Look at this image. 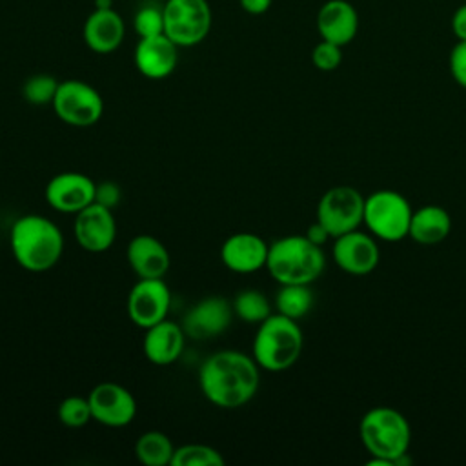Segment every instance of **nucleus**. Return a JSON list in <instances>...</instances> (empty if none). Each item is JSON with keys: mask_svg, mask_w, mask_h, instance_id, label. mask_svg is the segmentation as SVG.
I'll return each instance as SVG.
<instances>
[{"mask_svg": "<svg viewBox=\"0 0 466 466\" xmlns=\"http://www.w3.org/2000/svg\"><path fill=\"white\" fill-rule=\"evenodd\" d=\"M178 46L166 35L138 38L133 62L138 73L149 80L167 78L178 64Z\"/></svg>", "mask_w": 466, "mask_h": 466, "instance_id": "nucleus-16", "label": "nucleus"}, {"mask_svg": "<svg viewBox=\"0 0 466 466\" xmlns=\"http://www.w3.org/2000/svg\"><path fill=\"white\" fill-rule=\"evenodd\" d=\"M198 386L202 395L217 408L235 410L257 395L260 366L242 351L220 350L200 364Z\"/></svg>", "mask_w": 466, "mask_h": 466, "instance_id": "nucleus-1", "label": "nucleus"}, {"mask_svg": "<svg viewBox=\"0 0 466 466\" xmlns=\"http://www.w3.org/2000/svg\"><path fill=\"white\" fill-rule=\"evenodd\" d=\"M309 286L311 284H280L275 295L277 313L293 320L308 315L315 304V295Z\"/></svg>", "mask_w": 466, "mask_h": 466, "instance_id": "nucleus-23", "label": "nucleus"}, {"mask_svg": "<svg viewBox=\"0 0 466 466\" xmlns=\"http://www.w3.org/2000/svg\"><path fill=\"white\" fill-rule=\"evenodd\" d=\"M133 29L138 38L164 35V13L162 7L144 5L133 16Z\"/></svg>", "mask_w": 466, "mask_h": 466, "instance_id": "nucleus-29", "label": "nucleus"}, {"mask_svg": "<svg viewBox=\"0 0 466 466\" xmlns=\"http://www.w3.org/2000/svg\"><path fill=\"white\" fill-rule=\"evenodd\" d=\"M58 420L66 426V428H82L86 426L89 420H93L91 415V406H89V399L87 397H80V395H69L66 397L60 404H58Z\"/></svg>", "mask_w": 466, "mask_h": 466, "instance_id": "nucleus-28", "label": "nucleus"}, {"mask_svg": "<svg viewBox=\"0 0 466 466\" xmlns=\"http://www.w3.org/2000/svg\"><path fill=\"white\" fill-rule=\"evenodd\" d=\"M333 258L342 271L362 277L371 273L379 266L380 249L370 231L364 233L353 229L340 237H335Z\"/></svg>", "mask_w": 466, "mask_h": 466, "instance_id": "nucleus-15", "label": "nucleus"}, {"mask_svg": "<svg viewBox=\"0 0 466 466\" xmlns=\"http://www.w3.org/2000/svg\"><path fill=\"white\" fill-rule=\"evenodd\" d=\"M51 106L64 124L75 127H89L96 124L104 113V100L96 87L76 78L58 84Z\"/></svg>", "mask_w": 466, "mask_h": 466, "instance_id": "nucleus-8", "label": "nucleus"}, {"mask_svg": "<svg viewBox=\"0 0 466 466\" xmlns=\"http://www.w3.org/2000/svg\"><path fill=\"white\" fill-rule=\"evenodd\" d=\"M273 0H238V5L248 15H264L269 11Z\"/></svg>", "mask_w": 466, "mask_h": 466, "instance_id": "nucleus-35", "label": "nucleus"}, {"mask_svg": "<svg viewBox=\"0 0 466 466\" xmlns=\"http://www.w3.org/2000/svg\"><path fill=\"white\" fill-rule=\"evenodd\" d=\"M315 22L320 38L340 47L350 44L359 31V13L348 0H326L319 7Z\"/></svg>", "mask_w": 466, "mask_h": 466, "instance_id": "nucleus-19", "label": "nucleus"}, {"mask_svg": "<svg viewBox=\"0 0 466 466\" xmlns=\"http://www.w3.org/2000/svg\"><path fill=\"white\" fill-rule=\"evenodd\" d=\"M186 346V331L182 324L173 320H160L144 333L142 350L146 359L157 366H169L182 355Z\"/></svg>", "mask_w": 466, "mask_h": 466, "instance_id": "nucleus-21", "label": "nucleus"}, {"mask_svg": "<svg viewBox=\"0 0 466 466\" xmlns=\"http://www.w3.org/2000/svg\"><path fill=\"white\" fill-rule=\"evenodd\" d=\"M164 35L178 47H193L204 42L213 25V11L208 0H166Z\"/></svg>", "mask_w": 466, "mask_h": 466, "instance_id": "nucleus-7", "label": "nucleus"}, {"mask_svg": "<svg viewBox=\"0 0 466 466\" xmlns=\"http://www.w3.org/2000/svg\"><path fill=\"white\" fill-rule=\"evenodd\" d=\"M135 455L144 466H171L175 446L166 433L151 430L137 439Z\"/></svg>", "mask_w": 466, "mask_h": 466, "instance_id": "nucleus-24", "label": "nucleus"}, {"mask_svg": "<svg viewBox=\"0 0 466 466\" xmlns=\"http://www.w3.org/2000/svg\"><path fill=\"white\" fill-rule=\"evenodd\" d=\"M359 437L371 457L384 459L390 466L408 453L411 428L408 419L390 406H377L364 413L359 424Z\"/></svg>", "mask_w": 466, "mask_h": 466, "instance_id": "nucleus-5", "label": "nucleus"}, {"mask_svg": "<svg viewBox=\"0 0 466 466\" xmlns=\"http://www.w3.org/2000/svg\"><path fill=\"white\" fill-rule=\"evenodd\" d=\"M122 200V189L116 182L113 180H104L100 184H96L95 189V202L107 208V209H115Z\"/></svg>", "mask_w": 466, "mask_h": 466, "instance_id": "nucleus-32", "label": "nucleus"}, {"mask_svg": "<svg viewBox=\"0 0 466 466\" xmlns=\"http://www.w3.org/2000/svg\"><path fill=\"white\" fill-rule=\"evenodd\" d=\"M126 36V24L113 9H93L82 27V38L89 51L96 55L115 53Z\"/></svg>", "mask_w": 466, "mask_h": 466, "instance_id": "nucleus-18", "label": "nucleus"}, {"mask_svg": "<svg viewBox=\"0 0 466 466\" xmlns=\"http://www.w3.org/2000/svg\"><path fill=\"white\" fill-rule=\"evenodd\" d=\"M171 308V291L164 279H138L127 295L129 320L147 329L167 319Z\"/></svg>", "mask_w": 466, "mask_h": 466, "instance_id": "nucleus-10", "label": "nucleus"}, {"mask_svg": "<svg viewBox=\"0 0 466 466\" xmlns=\"http://www.w3.org/2000/svg\"><path fill=\"white\" fill-rule=\"evenodd\" d=\"M73 235L76 244L87 253L107 251L116 238L113 209H107L96 202L89 204L75 215Z\"/></svg>", "mask_w": 466, "mask_h": 466, "instance_id": "nucleus-13", "label": "nucleus"}, {"mask_svg": "<svg viewBox=\"0 0 466 466\" xmlns=\"http://www.w3.org/2000/svg\"><path fill=\"white\" fill-rule=\"evenodd\" d=\"M451 231V217L450 213L435 204L422 206L411 215L410 233L415 242L422 246H433L442 242Z\"/></svg>", "mask_w": 466, "mask_h": 466, "instance_id": "nucleus-22", "label": "nucleus"}, {"mask_svg": "<svg viewBox=\"0 0 466 466\" xmlns=\"http://www.w3.org/2000/svg\"><path fill=\"white\" fill-rule=\"evenodd\" d=\"M364 197L353 186L329 187L317 204V220L331 238L359 229L364 222Z\"/></svg>", "mask_w": 466, "mask_h": 466, "instance_id": "nucleus-9", "label": "nucleus"}, {"mask_svg": "<svg viewBox=\"0 0 466 466\" xmlns=\"http://www.w3.org/2000/svg\"><path fill=\"white\" fill-rule=\"evenodd\" d=\"M450 73L453 80L466 89V40H457L450 51Z\"/></svg>", "mask_w": 466, "mask_h": 466, "instance_id": "nucleus-31", "label": "nucleus"}, {"mask_svg": "<svg viewBox=\"0 0 466 466\" xmlns=\"http://www.w3.org/2000/svg\"><path fill=\"white\" fill-rule=\"evenodd\" d=\"M58 80L47 73H36L29 76L22 86V96L31 106H49L58 89Z\"/></svg>", "mask_w": 466, "mask_h": 466, "instance_id": "nucleus-27", "label": "nucleus"}, {"mask_svg": "<svg viewBox=\"0 0 466 466\" xmlns=\"http://www.w3.org/2000/svg\"><path fill=\"white\" fill-rule=\"evenodd\" d=\"M451 31L457 40H466V4L459 5L451 15Z\"/></svg>", "mask_w": 466, "mask_h": 466, "instance_id": "nucleus-33", "label": "nucleus"}, {"mask_svg": "<svg viewBox=\"0 0 466 466\" xmlns=\"http://www.w3.org/2000/svg\"><path fill=\"white\" fill-rule=\"evenodd\" d=\"M9 248L20 268L31 273H44L62 258L64 235L51 218L29 213L13 222Z\"/></svg>", "mask_w": 466, "mask_h": 466, "instance_id": "nucleus-2", "label": "nucleus"}, {"mask_svg": "<svg viewBox=\"0 0 466 466\" xmlns=\"http://www.w3.org/2000/svg\"><path fill=\"white\" fill-rule=\"evenodd\" d=\"M269 244L257 233L238 231L220 246V260L233 273H255L266 268Z\"/></svg>", "mask_w": 466, "mask_h": 466, "instance_id": "nucleus-17", "label": "nucleus"}, {"mask_svg": "<svg viewBox=\"0 0 466 466\" xmlns=\"http://www.w3.org/2000/svg\"><path fill=\"white\" fill-rule=\"evenodd\" d=\"M233 306L224 297H206L198 302H195L184 320L182 328L186 331V337L195 340H209L224 333L231 320H233Z\"/></svg>", "mask_w": 466, "mask_h": 466, "instance_id": "nucleus-14", "label": "nucleus"}, {"mask_svg": "<svg viewBox=\"0 0 466 466\" xmlns=\"http://www.w3.org/2000/svg\"><path fill=\"white\" fill-rule=\"evenodd\" d=\"M93 420L106 428H124L137 415V400L133 393L116 382H100L89 395Z\"/></svg>", "mask_w": 466, "mask_h": 466, "instance_id": "nucleus-11", "label": "nucleus"}, {"mask_svg": "<svg viewBox=\"0 0 466 466\" xmlns=\"http://www.w3.org/2000/svg\"><path fill=\"white\" fill-rule=\"evenodd\" d=\"M226 459L218 450L208 444H184L175 448L171 466H222Z\"/></svg>", "mask_w": 466, "mask_h": 466, "instance_id": "nucleus-26", "label": "nucleus"}, {"mask_svg": "<svg viewBox=\"0 0 466 466\" xmlns=\"http://www.w3.org/2000/svg\"><path fill=\"white\" fill-rule=\"evenodd\" d=\"M304 235H306L313 244H317V246H320V248L331 238L329 231H328L319 220H315V222L308 228V231H306Z\"/></svg>", "mask_w": 466, "mask_h": 466, "instance_id": "nucleus-34", "label": "nucleus"}, {"mask_svg": "<svg viewBox=\"0 0 466 466\" xmlns=\"http://www.w3.org/2000/svg\"><path fill=\"white\" fill-rule=\"evenodd\" d=\"M304 335L297 320L271 313L257 326L253 337V359L266 371H286L300 357Z\"/></svg>", "mask_w": 466, "mask_h": 466, "instance_id": "nucleus-4", "label": "nucleus"}, {"mask_svg": "<svg viewBox=\"0 0 466 466\" xmlns=\"http://www.w3.org/2000/svg\"><path fill=\"white\" fill-rule=\"evenodd\" d=\"M113 7V0H95V9H109Z\"/></svg>", "mask_w": 466, "mask_h": 466, "instance_id": "nucleus-36", "label": "nucleus"}, {"mask_svg": "<svg viewBox=\"0 0 466 466\" xmlns=\"http://www.w3.org/2000/svg\"><path fill=\"white\" fill-rule=\"evenodd\" d=\"M95 180L86 173L62 171L46 184L44 197L55 211L76 215L95 202Z\"/></svg>", "mask_w": 466, "mask_h": 466, "instance_id": "nucleus-12", "label": "nucleus"}, {"mask_svg": "<svg viewBox=\"0 0 466 466\" xmlns=\"http://www.w3.org/2000/svg\"><path fill=\"white\" fill-rule=\"evenodd\" d=\"M413 209L406 197L393 189H379L364 200V224L384 242H399L410 233Z\"/></svg>", "mask_w": 466, "mask_h": 466, "instance_id": "nucleus-6", "label": "nucleus"}, {"mask_svg": "<svg viewBox=\"0 0 466 466\" xmlns=\"http://www.w3.org/2000/svg\"><path fill=\"white\" fill-rule=\"evenodd\" d=\"M233 313L235 317H238L242 322L246 324H260L262 320H266L271 315V304L268 300V297L253 288L242 289L235 295L233 302Z\"/></svg>", "mask_w": 466, "mask_h": 466, "instance_id": "nucleus-25", "label": "nucleus"}, {"mask_svg": "<svg viewBox=\"0 0 466 466\" xmlns=\"http://www.w3.org/2000/svg\"><path fill=\"white\" fill-rule=\"evenodd\" d=\"M324 268L322 248L306 235H286L269 244L266 269L279 284H311Z\"/></svg>", "mask_w": 466, "mask_h": 466, "instance_id": "nucleus-3", "label": "nucleus"}, {"mask_svg": "<svg viewBox=\"0 0 466 466\" xmlns=\"http://www.w3.org/2000/svg\"><path fill=\"white\" fill-rule=\"evenodd\" d=\"M127 262L138 279H164L171 266L167 248L153 235H137L126 249Z\"/></svg>", "mask_w": 466, "mask_h": 466, "instance_id": "nucleus-20", "label": "nucleus"}, {"mask_svg": "<svg viewBox=\"0 0 466 466\" xmlns=\"http://www.w3.org/2000/svg\"><path fill=\"white\" fill-rule=\"evenodd\" d=\"M311 62L319 71H335L342 62V47L320 38L311 51Z\"/></svg>", "mask_w": 466, "mask_h": 466, "instance_id": "nucleus-30", "label": "nucleus"}]
</instances>
